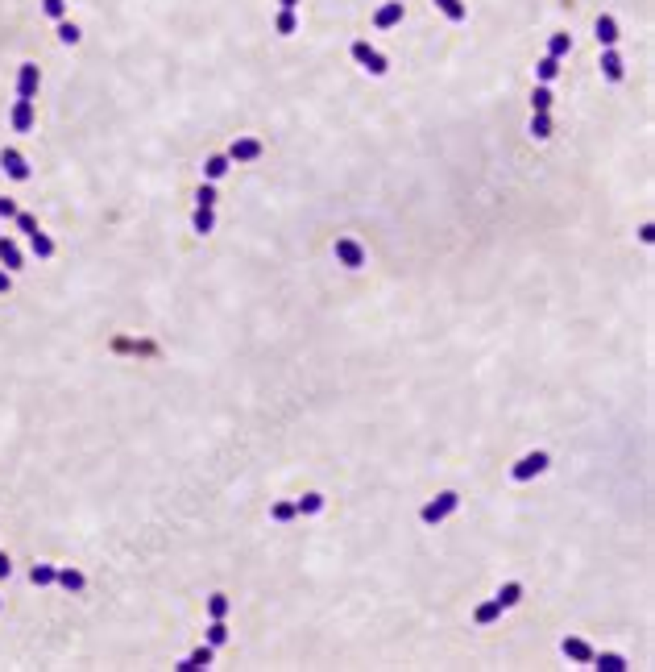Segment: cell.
Wrapping results in <instances>:
<instances>
[{"label": "cell", "instance_id": "cell-39", "mask_svg": "<svg viewBox=\"0 0 655 672\" xmlns=\"http://www.w3.org/2000/svg\"><path fill=\"white\" fill-rule=\"evenodd\" d=\"M9 287H13V274H9V270H0V295H9Z\"/></svg>", "mask_w": 655, "mask_h": 672}, {"label": "cell", "instance_id": "cell-28", "mask_svg": "<svg viewBox=\"0 0 655 672\" xmlns=\"http://www.w3.org/2000/svg\"><path fill=\"white\" fill-rule=\"evenodd\" d=\"M531 108H535V112H552V87H548V83H539V87L531 91Z\"/></svg>", "mask_w": 655, "mask_h": 672}, {"label": "cell", "instance_id": "cell-19", "mask_svg": "<svg viewBox=\"0 0 655 672\" xmlns=\"http://www.w3.org/2000/svg\"><path fill=\"white\" fill-rule=\"evenodd\" d=\"M431 5H435V9H440V13H444L448 21H457V25H461V21L469 17V9H465V0H431Z\"/></svg>", "mask_w": 655, "mask_h": 672}, {"label": "cell", "instance_id": "cell-26", "mask_svg": "<svg viewBox=\"0 0 655 672\" xmlns=\"http://www.w3.org/2000/svg\"><path fill=\"white\" fill-rule=\"evenodd\" d=\"M274 30H278L282 38H290V34L299 30V17H295V9H278V17H274Z\"/></svg>", "mask_w": 655, "mask_h": 672}, {"label": "cell", "instance_id": "cell-22", "mask_svg": "<svg viewBox=\"0 0 655 672\" xmlns=\"http://www.w3.org/2000/svg\"><path fill=\"white\" fill-rule=\"evenodd\" d=\"M30 249H34V258H42V262H46V258H54V241H50L42 229H38V233H30Z\"/></svg>", "mask_w": 655, "mask_h": 672}, {"label": "cell", "instance_id": "cell-36", "mask_svg": "<svg viewBox=\"0 0 655 672\" xmlns=\"http://www.w3.org/2000/svg\"><path fill=\"white\" fill-rule=\"evenodd\" d=\"M13 220H17V229H21L25 237H30V233H38V216H34V212H17Z\"/></svg>", "mask_w": 655, "mask_h": 672}, {"label": "cell", "instance_id": "cell-32", "mask_svg": "<svg viewBox=\"0 0 655 672\" xmlns=\"http://www.w3.org/2000/svg\"><path fill=\"white\" fill-rule=\"evenodd\" d=\"M79 38H83V34H79V25H75V21H67V17H62V21H58V42H67V46H75V42H79Z\"/></svg>", "mask_w": 655, "mask_h": 672}, {"label": "cell", "instance_id": "cell-12", "mask_svg": "<svg viewBox=\"0 0 655 672\" xmlns=\"http://www.w3.org/2000/svg\"><path fill=\"white\" fill-rule=\"evenodd\" d=\"M402 21V0H390V5H382L378 13H374V25L378 30H394Z\"/></svg>", "mask_w": 655, "mask_h": 672}, {"label": "cell", "instance_id": "cell-8", "mask_svg": "<svg viewBox=\"0 0 655 672\" xmlns=\"http://www.w3.org/2000/svg\"><path fill=\"white\" fill-rule=\"evenodd\" d=\"M560 651H564V660H573V664H593V647H589L585 639H577V635H564V639H560Z\"/></svg>", "mask_w": 655, "mask_h": 672}, {"label": "cell", "instance_id": "cell-30", "mask_svg": "<svg viewBox=\"0 0 655 672\" xmlns=\"http://www.w3.org/2000/svg\"><path fill=\"white\" fill-rule=\"evenodd\" d=\"M568 50H573V34H552V38H548V54H552V58H564Z\"/></svg>", "mask_w": 655, "mask_h": 672}, {"label": "cell", "instance_id": "cell-37", "mask_svg": "<svg viewBox=\"0 0 655 672\" xmlns=\"http://www.w3.org/2000/svg\"><path fill=\"white\" fill-rule=\"evenodd\" d=\"M17 212H21V208H17V203H13L9 195H0V220H13Z\"/></svg>", "mask_w": 655, "mask_h": 672}, {"label": "cell", "instance_id": "cell-31", "mask_svg": "<svg viewBox=\"0 0 655 672\" xmlns=\"http://www.w3.org/2000/svg\"><path fill=\"white\" fill-rule=\"evenodd\" d=\"M295 511H299V515H319V511H323V494H303V498H295Z\"/></svg>", "mask_w": 655, "mask_h": 672}, {"label": "cell", "instance_id": "cell-3", "mask_svg": "<svg viewBox=\"0 0 655 672\" xmlns=\"http://www.w3.org/2000/svg\"><path fill=\"white\" fill-rule=\"evenodd\" d=\"M548 465H552V457L543 453V448H535V453H527V457H518V461L510 465V478H514V482H531V478H539Z\"/></svg>", "mask_w": 655, "mask_h": 672}, {"label": "cell", "instance_id": "cell-13", "mask_svg": "<svg viewBox=\"0 0 655 672\" xmlns=\"http://www.w3.org/2000/svg\"><path fill=\"white\" fill-rule=\"evenodd\" d=\"M229 170H233V162H229V154H211V158L203 162V179H207V183H220V179H225Z\"/></svg>", "mask_w": 655, "mask_h": 672}, {"label": "cell", "instance_id": "cell-25", "mask_svg": "<svg viewBox=\"0 0 655 672\" xmlns=\"http://www.w3.org/2000/svg\"><path fill=\"white\" fill-rule=\"evenodd\" d=\"M229 610H233L229 594H211L207 598V618H229Z\"/></svg>", "mask_w": 655, "mask_h": 672}, {"label": "cell", "instance_id": "cell-18", "mask_svg": "<svg viewBox=\"0 0 655 672\" xmlns=\"http://www.w3.org/2000/svg\"><path fill=\"white\" fill-rule=\"evenodd\" d=\"M593 668H597V672H626V660H622L618 651H601V656L593 651Z\"/></svg>", "mask_w": 655, "mask_h": 672}, {"label": "cell", "instance_id": "cell-23", "mask_svg": "<svg viewBox=\"0 0 655 672\" xmlns=\"http://www.w3.org/2000/svg\"><path fill=\"white\" fill-rule=\"evenodd\" d=\"M498 618H502V606H498V602H481V606L473 610V623H477V627H490V623H498Z\"/></svg>", "mask_w": 655, "mask_h": 672}, {"label": "cell", "instance_id": "cell-41", "mask_svg": "<svg viewBox=\"0 0 655 672\" xmlns=\"http://www.w3.org/2000/svg\"><path fill=\"white\" fill-rule=\"evenodd\" d=\"M278 5H282V9H299V0H278Z\"/></svg>", "mask_w": 655, "mask_h": 672}, {"label": "cell", "instance_id": "cell-5", "mask_svg": "<svg viewBox=\"0 0 655 672\" xmlns=\"http://www.w3.org/2000/svg\"><path fill=\"white\" fill-rule=\"evenodd\" d=\"M0 170H5L9 179H17V183H25L34 170H30V162H25V154L21 150H13V146H5L0 150Z\"/></svg>", "mask_w": 655, "mask_h": 672}, {"label": "cell", "instance_id": "cell-9", "mask_svg": "<svg viewBox=\"0 0 655 672\" xmlns=\"http://www.w3.org/2000/svg\"><path fill=\"white\" fill-rule=\"evenodd\" d=\"M597 67H601V75H606L610 83H622V75H626V63H622V54H618L614 46L601 50V63H597Z\"/></svg>", "mask_w": 655, "mask_h": 672}, {"label": "cell", "instance_id": "cell-33", "mask_svg": "<svg viewBox=\"0 0 655 672\" xmlns=\"http://www.w3.org/2000/svg\"><path fill=\"white\" fill-rule=\"evenodd\" d=\"M295 515H299L295 502H274V506H270V519H274V523H290Z\"/></svg>", "mask_w": 655, "mask_h": 672}, {"label": "cell", "instance_id": "cell-4", "mask_svg": "<svg viewBox=\"0 0 655 672\" xmlns=\"http://www.w3.org/2000/svg\"><path fill=\"white\" fill-rule=\"evenodd\" d=\"M332 254H336V262H341L345 270H361V266H365V245L353 241V237H336Z\"/></svg>", "mask_w": 655, "mask_h": 672}, {"label": "cell", "instance_id": "cell-15", "mask_svg": "<svg viewBox=\"0 0 655 672\" xmlns=\"http://www.w3.org/2000/svg\"><path fill=\"white\" fill-rule=\"evenodd\" d=\"M21 262H25V258H21V249H17V241L0 237V266H5V270L13 274V270H21Z\"/></svg>", "mask_w": 655, "mask_h": 672}, {"label": "cell", "instance_id": "cell-11", "mask_svg": "<svg viewBox=\"0 0 655 672\" xmlns=\"http://www.w3.org/2000/svg\"><path fill=\"white\" fill-rule=\"evenodd\" d=\"M9 121H13V129H17V133H30V129H34V100H17Z\"/></svg>", "mask_w": 655, "mask_h": 672}, {"label": "cell", "instance_id": "cell-40", "mask_svg": "<svg viewBox=\"0 0 655 672\" xmlns=\"http://www.w3.org/2000/svg\"><path fill=\"white\" fill-rule=\"evenodd\" d=\"M9 573H13V565H9V556H5V552H0V581H5Z\"/></svg>", "mask_w": 655, "mask_h": 672}, {"label": "cell", "instance_id": "cell-27", "mask_svg": "<svg viewBox=\"0 0 655 672\" xmlns=\"http://www.w3.org/2000/svg\"><path fill=\"white\" fill-rule=\"evenodd\" d=\"M30 581H34L38 590H46V585H54V581H58V569H54V565H34Z\"/></svg>", "mask_w": 655, "mask_h": 672}, {"label": "cell", "instance_id": "cell-1", "mask_svg": "<svg viewBox=\"0 0 655 672\" xmlns=\"http://www.w3.org/2000/svg\"><path fill=\"white\" fill-rule=\"evenodd\" d=\"M457 506H461V494H457V490H444V494H435V498L419 511V519H423L427 527H435V523H444Z\"/></svg>", "mask_w": 655, "mask_h": 672}, {"label": "cell", "instance_id": "cell-7", "mask_svg": "<svg viewBox=\"0 0 655 672\" xmlns=\"http://www.w3.org/2000/svg\"><path fill=\"white\" fill-rule=\"evenodd\" d=\"M262 158V142L257 137H237L229 146V162H257Z\"/></svg>", "mask_w": 655, "mask_h": 672}, {"label": "cell", "instance_id": "cell-29", "mask_svg": "<svg viewBox=\"0 0 655 672\" xmlns=\"http://www.w3.org/2000/svg\"><path fill=\"white\" fill-rule=\"evenodd\" d=\"M207 643H211V647L229 643V623H225V618H211V623H207Z\"/></svg>", "mask_w": 655, "mask_h": 672}, {"label": "cell", "instance_id": "cell-17", "mask_svg": "<svg viewBox=\"0 0 655 672\" xmlns=\"http://www.w3.org/2000/svg\"><path fill=\"white\" fill-rule=\"evenodd\" d=\"M502 610H510V606H518L522 602V581H506L502 590H498V598H494Z\"/></svg>", "mask_w": 655, "mask_h": 672}, {"label": "cell", "instance_id": "cell-2", "mask_svg": "<svg viewBox=\"0 0 655 672\" xmlns=\"http://www.w3.org/2000/svg\"><path fill=\"white\" fill-rule=\"evenodd\" d=\"M353 58H357V67H361V71H369L374 79H382V75L390 71L386 54H382V50H374V46L365 42V38H357V42H353Z\"/></svg>", "mask_w": 655, "mask_h": 672}, {"label": "cell", "instance_id": "cell-21", "mask_svg": "<svg viewBox=\"0 0 655 672\" xmlns=\"http://www.w3.org/2000/svg\"><path fill=\"white\" fill-rule=\"evenodd\" d=\"M535 75H539V83H552V79L560 75V58H552V54H543V58L535 63Z\"/></svg>", "mask_w": 655, "mask_h": 672}, {"label": "cell", "instance_id": "cell-14", "mask_svg": "<svg viewBox=\"0 0 655 672\" xmlns=\"http://www.w3.org/2000/svg\"><path fill=\"white\" fill-rule=\"evenodd\" d=\"M211 651H216L211 643H203V647H195V651H191V656H187V660L179 664V672H199V668H211Z\"/></svg>", "mask_w": 655, "mask_h": 672}, {"label": "cell", "instance_id": "cell-38", "mask_svg": "<svg viewBox=\"0 0 655 672\" xmlns=\"http://www.w3.org/2000/svg\"><path fill=\"white\" fill-rule=\"evenodd\" d=\"M639 241H643V245L655 241V224H643V229H639Z\"/></svg>", "mask_w": 655, "mask_h": 672}, {"label": "cell", "instance_id": "cell-20", "mask_svg": "<svg viewBox=\"0 0 655 672\" xmlns=\"http://www.w3.org/2000/svg\"><path fill=\"white\" fill-rule=\"evenodd\" d=\"M531 137L535 142H548L552 137V112H535V117H531Z\"/></svg>", "mask_w": 655, "mask_h": 672}, {"label": "cell", "instance_id": "cell-35", "mask_svg": "<svg viewBox=\"0 0 655 672\" xmlns=\"http://www.w3.org/2000/svg\"><path fill=\"white\" fill-rule=\"evenodd\" d=\"M42 13L54 17V21H62L67 17V0H42Z\"/></svg>", "mask_w": 655, "mask_h": 672}, {"label": "cell", "instance_id": "cell-34", "mask_svg": "<svg viewBox=\"0 0 655 672\" xmlns=\"http://www.w3.org/2000/svg\"><path fill=\"white\" fill-rule=\"evenodd\" d=\"M195 203H199V208H216V183H203V187L195 191Z\"/></svg>", "mask_w": 655, "mask_h": 672}, {"label": "cell", "instance_id": "cell-16", "mask_svg": "<svg viewBox=\"0 0 655 672\" xmlns=\"http://www.w3.org/2000/svg\"><path fill=\"white\" fill-rule=\"evenodd\" d=\"M54 585H62L67 594H79V590L87 585V577H83L79 569H71V565H67V569H58V581H54Z\"/></svg>", "mask_w": 655, "mask_h": 672}, {"label": "cell", "instance_id": "cell-10", "mask_svg": "<svg viewBox=\"0 0 655 672\" xmlns=\"http://www.w3.org/2000/svg\"><path fill=\"white\" fill-rule=\"evenodd\" d=\"M593 34H597V42H601V50H606V46H614V42L622 38V34H618V21H614L610 13H601V17L593 21Z\"/></svg>", "mask_w": 655, "mask_h": 672}, {"label": "cell", "instance_id": "cell-24", "mask_svg": "<svg viewBox=\"0 0 655 672\" xmlns=\"http://www.w3.org/2000/svg\"><path fill=\"white\" fill-rule=\"evenodd\" d=\"M211 229H216V208H199V203H195V233L207 237Z\"/></svg>", "mask_w": 655, "mask_h": 672}, {"label": "cell", "instance_id": "cell-42", "mask_svg": "<svg viewBox=\"0 0 655 672\" xmlns=\"http://www.w3.org/2000/svg\"><path fill=\"white\" fill-rule=\"evenodd\" d=\"M0 606H5V602H0Z\"/></svg>", "mask_w": 655, "mask_h": 672}, {"label": "cell", "instance_id": "cell-6", "mask_svg": "<svg viewBox=\"0 0 655 672\" xmlns=\"http://www.w3.org/2000/svg\"><path fill=\"white\" fill-rule=\"evenodd\" d=\"M38 83H42L38 63H21V71H17V100H38Z\"/></svg>", "mask_w": 655, "mask_h": 672}]
</instances>
